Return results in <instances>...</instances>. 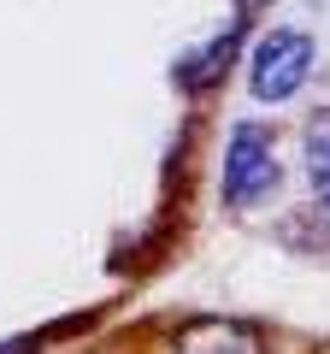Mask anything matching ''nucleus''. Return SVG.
<instances>
[{"label":"nucleus","mask_w":330,"mask_h":354,"mask_svg":"<svg viewBox=\"0 0 330 354\" xmlns=\"http://www.w3.org/2000/svg\"><path fill=\"white\" fill-rule=\"evenodd\" d=\"M0 354H36V342H30V337H12V342H0Z\"/></svg>","instance_id":"obj_7"},{"label":"nucleus","mask_w":330,"mask_h":354,"mask_svg":"<svg viewBox=\"0 0 330 354\" xmlns=\"http://www.w3.org/2000/svg\"><path fill=\"white\" fill-rule=\"evenodd\" d=\"M278 189H283L278 136L260 118H236L224 136V160H218V201H224V213H254Z\"/></svg>","instance_id":"obj_1"},{"label":"nucleus","mask_w":330,"mask_h":354,"mask_svg":"<svg viewBox=\"0 0 330 354\" xmlns=\"http://www.w3.org/2000/svg\"><path fill=\"white\" fill-rule=\"evenodd\" d=\"M266 6H278V0H236V18H242V24H248V18H260V12H266Z\"/></svg>","instance_id":"obj_6"},{"label":"nucleus","mask_w":330,"mask_h":354,"mask_svg":"<svg viewBox=\"0 0 330 354\" xmlns=\"http://www.w3.org/2000/svg\"><path fill=\"white\" fill-rule=\"evenodd\" d=\"M301 165H307V189H313V207L330 218V106H318L301 130Z\"/></svg>","instance_id":"obj_5"},{"label":"nucleus","mask_w":330,"mask_h":354,"mask_svg":"<svg viewBox=\"0 0 330 354\" xmlns=\"http://www.w3.org/2000/svg\"><path fill=\"white\" fill-rule=\"evenodd\" d=\"M242 36H248V24H242V18H230V24L218 30L213 41H201V48H189V53H183V59H177V71H171L183 95H201V88H213L218 77H224V65L236 59Z\"/></svg>","instance_id":"obj_4"},{"label":"nucleus","mask_w":330,"mask_h":354,"mask_svg":"<svg viewBox=\"0 0 330 354\" xmlns=\"http://www.w3.org/2000/svg\"><path fill=\"white\" fill-rule=\"evenodd\" d=\"M313 65H318V41L295 24H278L248 48V95L260 106H283L307 88Z\"/></svg>","instance_id":"obj_2"},{"label":"nucleus","mask_w":330,"mask_h":354,"mask_svg":"<svg viewBox=\"0 0 330 354\" xmlns=\"http://www.w3.org/2000/svg\"><path fill=\"white\" fill-rule=\"evenodd\" d=\"M165 354H266V337L248 319H224V313H195L183 325H171Z\"/></svg>","instance_id":"obj_3"}]
</instances>
